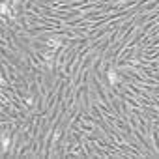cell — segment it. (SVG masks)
Instances as JSON below:
<instances>
[{
  "mask_svg": "<svg viewBox=\"0 0 159 159\" xmlns=\"http://www.w3.org/2000/svg\"><path fill=\"white\" fill-rule=\"evenodd\" d=\"M109 81L112 82V84H116V82L120 81V77H118V75L114 73V71H109Z\"/></svg>",
  "mask_w": 159,
  "mask_h": 159,
  "instance_id": "6da1fadb",
  "label": "cell"
}]
</instances>
